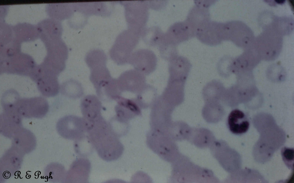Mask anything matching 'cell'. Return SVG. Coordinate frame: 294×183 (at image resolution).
Returning a JSON list of instances; mask_svg holds the SVG:
<instances>
[{"instance_id": "7", "label": "cell", "mask_w": 294, "mask_h": 183, "mask_svg": "<svg viewBox=\"0 0 294 183\" xmlns=\"http://www.w3.org/2000/svg\"><path fill=\"white\" fill-rule=\"evenodd\" d=\"M80 107L83 118L86 124L91 123L102 116V103L94 95H88L82 100Z\"/></svg>"}, {"instance_id": "9", "label": "cell", "mask_w": 294, "mask_h": 183, "mask_svg": "<svg viewBox=\"0 0 294 183\" xmlns=\"http://www.w3.org/2000/svg\"><path fill=\"white\" fill-rule=\"evenodd\" d=\"M227 124L230 131L236 135L246 132L249 127V122L245 113L237 109L230 112L227 118Z\"/></svg>"}, {"instance_id": "5", "label": "cell", "mask_w": 294, "mask_h": 183, "mask_svg": "<svg viewBox=\"0 0 294 183\" xmlns=\"http://www.w3.org/2000/svg\"><path fill=\"white\" fill-rule=\"evenodd\" d=\"M49 108L47 100L42 97H38L20 99L16 110L20 116L39 118L45 116L48 112Z\"/></svg>"}, {"instance_id": "10", "label": "cell", "mask_w": 294, "mask_h": 183, "mask_svg": "<svg viewBox=\"0 0 294 183\" xmlns=\"http://www.w3.org/2000/svg\"><path fill=\"white\" fill-rule=\"evenodd\" d=\"M141 36L145 41L154 44L161 43L164 39L165 34L158 27L153 26L145 28Z\"/></svg>"}, {"instance_id": "13", "label": "cell", "mask_w": 294, "mask_h": 183, "mask_svg": "<svg viewBox=\"0 0 294 183\" xmlns=\"http://www.w3.org/2000/svg\"><path fill=\"white\" fill-rule=\"evenodd\" d=\"M75 147L76 151L82 155H86L90 153L92 147H94L87 133L80 139L75 141Z\"/></svg>"}, {"instance_id": "2", "label": "cell", "mask_w": 294, "mask_h": 183, "mask_svg": "<svg viewBox=\"0 0 294 183\" xmlns=\"http://www.w3.org/2000/svg\"><path fill=\"white\" fill-rule=\"evenodd\" d=\"M140 36L138 33L129 29L122 32L118 36L110 51L111 59L118 64L124 63L127 61Z\"/></svg>"}, {"instance_id": "12", "label": "cell", "mask_w": 294, "mask_h": 183, "mask_svg": "<svg viewBox=\"0 0 294 183\" xmlns=\"http://www.w3.org/2000/svg\"><path fill=\"white\" fill-rule=\"evenodd\" d=\"M63 86V93L69 98H77L83 95V88L81 84L77 81H69L65 83Z\"/></svg>"}, {"instance_id": "14", "label": "cell", "mask_w": 294, "mask_h": 183, "mask_svg": "<svg viewBox=\"0 0 294 183\" xmlns=\"http://www.w3.org/2000/svg\"><path fill=\"white\" fill-rule=\"evenodd\" d=\"M283 160L285 164L289 169L293 168L294 149L284 147L281 150Z\"/></svg>"}, {"instance_id": "11", "label": "cell", "mask_w": 294, "mask_h": 183, "mask_svg": "<svg viewBox=\"0 0 294 183\" xmlns=\"http://www.w3.org/2000/svg\"><path fill=\"white\" fill-rule=\"evenodd\" d=\"M132 57V63L137 66L139 65H154L156 62L155 55L151 51L148 50L138 51L134 53Z\"/></svg>"}, {"instance_id": "8", "label": "cell", "mask_w": 294, "mask_h": 183, "mask_svg": "<svg viewBox=\"0 0 294 183\" xmlns=\"http://www.w3.org/2000/svg\"><path fill=\"white\" fill-rule=\"evenodd\" d=\"M195 33L188 23H176L171 26L165 34L164 40L173 45L187 39Z\"/></svg>"}, {"instance_id": "4", "label": "cell", "mask_w": 294, "mask_h": 183, "mask_svg": "<svg viewBox=\"0 0 294 183\" xmlns=\"http://www.w3.org/2000/svg\"><path fill=\"white\" fill-rule=\"evenodd\" d=\"M57 128L62 137L75 141L86 135L87 132L86 124L83 118L73 115L61 118L58 123Z\"/></svg>"}, {"instance_id": "1", "label": "cell", "mask_w": 294, "mask_h": 183, "mask_svg": "<svg viewBox=\"0 0 294 183\" xmlns=\"http://www.w3.org/2000/svg\"><path fill=\"white\" fill-rule=\"evenodd\" d=\"M86 133L98 155L103 160H115L122 155L123 147L103 117L90 125Z\"/></svg>"}, {"instance_id": "6", "label": "cell", "mask_w": 294, "mask_h": 183, "mask_svg": "<svg viewBox=\"0 0 294 183\" xmlns=\"http://www.w3.org/2000/svg\"><path fill=\"white\" fill-rule=\"evenodd\" d=\"M196 34L201 41L210 45L219 44L225 39L224 25L220 23L207 21L196 29Z\"/></svg>"}, {"instance_id": "3", "label": "cell", "mask_w": 294, "mask_h": 183, "mask_svg": "<svg viewBox=\"0 0 294 183\" xmlns=\"http://www.w3.org/2000/svg\"><path fill=\"white\" fill-rule=\"evenodd\" d=\"M125 16L129 29L141 36L148 20V6L143 1H129L124 2Z\"/></svg>"}]
</instances>
